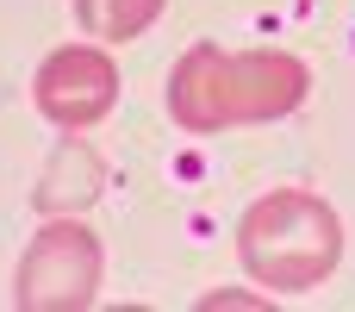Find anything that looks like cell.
I'll return each instance as SVG.
<instances>
[{
	"label": "cell",
	"instance_id": "cell-1",
	"mask_svg": "<svg viewBox=\"0 0 355 312\" xmlns=\"http://www.w3.org/2000/svg\"><path fill=\"white\" fill-rule=\"evenodd\" d=\"M312 94V69L293 50H225L187 44L168 69V119L187 138H218L231 125H275L300 113Z\"/></svg>",
	"mask_w": 355,
	"mask_h": 312
},
{
	"label": "cell",
	"instance_id": "cell-2",
	"mask_svg": "<svg viewBox=\"0 0 355 312\" xmlns=\"http://www.w3.org/2000/svg\"><path fill=\"white\" fill-rule=\"evenodd\" d=\"M237 263L256 288L312 294L343 263V219L312 188H268L237 219Z\"/></svg>",
	"mask_w": 355,
	"mask_h": 312
},
{
	"label": "cell",
	"instance_id": "cell-3",
	"mask_svg": "<svg viewBox=\"0 0 355 312\" xmlns=\"http://www.w3.org/2000/svg\"><path fill=\"white\" fill-rule=\"evenodd\" d=\"M106 250L81 219H44L12 269V306L19 312H87L100 300Z\"/></svg>",
	"mask_w": 355,
	"mask_h": 312
},
{
	"label": "cell",
	"instance_id": "cell-4",
	"mask_svg": "<svg viewBox=\"0 0 355 312\" xmlns=\"http://www.w3.org/2000/svg\"><path fill=\"white\" fill-rule=\"evenodd\" d=\"M31 106L56 131H87L119 106V63L106 44H56L31 75Z\"/></svg>",
	"mask_w": 355,
	"mask_h": 312
},
{
	"label": "cell",
	"instance_id": "cell-5",
	"mask_svg": "<svg viewBox=\"0 0 355 312\" xmlns=\"http://www.w3.org/2000/svg\"><path fill=\"white\" fill-rule=\"evenodd\" d=\"M168 0H75V25L94 38V44H125L137 31H150L162 19Z\"/></svg>",
	"mask_w": 355,
	"mask_h": 312
}]
</instances>
